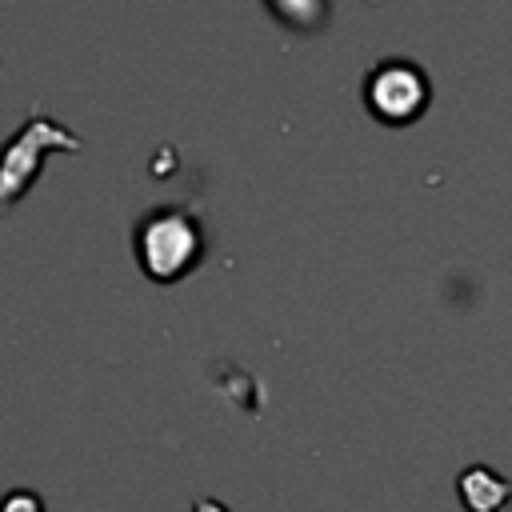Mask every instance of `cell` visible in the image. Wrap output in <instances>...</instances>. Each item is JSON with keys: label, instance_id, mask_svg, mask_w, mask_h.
<instances>
[{"label": "cell", "instance_id": "5b68a950", "mask_svg": "<svg viewBox=\"0 0 512 512\" xmlns=\"http://www.w3.org/2000/svg\"><path fill=\"white\" fill-rule=\"evenodd\" d=\"M0 512H44V500L28 488H12L0 496Z\"/></svg>", "mask_w": 512, "mask_h": 512}, {"label": "cell", "instance_id": "7a4b0ae2", "mask_svg": "<svg viewBox=\"0 0 512 512\" xmlns=\"http://www.w3.org/2000/svg\"><path fill=\"white\" fill-rule=\"evenodd\" d=\"M136 256L152 280H176L184 276L200 256V228L196 216L184 204L156 208L136 228Z\"/></svg>", "mask_w": 512, "mask_h": 512}, {"label": "cell", "instance_id": "6da1fadb", "mask_svg": "<svg viewBox=\"0 0 512 512\" xmlns=\"http://www.w3.org/2000/svg\"><path fill=\"white\" fill-rule=\"evenodd\" d=\"M48 148L80 152L84 140H80L68 124H60V120H52L48 112L36 108V112H28L24 124L0 144V208H12V204L28 192V184H32L36 172H40V156H44Z\"/></svg>", "mask_w": 512, "mask_h": 512}, {"label": "cell", "instance_id": "277c9868", "mask_svg": "<svg viewBox=\"0 0 512 512\" xmlns=\"http://www.w3.org/2000/svg\"><path fill=\"white\" fill-rule=\"evenodd\" d=\"M456 492H460L468 512H500L508 504V496H512V480L500 476L488 464H468L456 476Z\"/></svg>", "mask_w": 512, "mask_h": 512}, {"label": "cell", "instance_id": "3957f363", "mask_svg": "<svg viewBox=\"0 0 512 512\" xmlns=\"http://www.w3.org/2000/svg\"><path fill=\"white\" fill-rule=\"evenodd\" d=\"M364 96L380 120H412L428 100V80L412 60H380L368 72Z\"/></svg>", "mask_w": 512, "mask_h": 512}, {"label": "cell", "instance_id": "8992f818", "mask_svg": "<svg viewBox=\"0 0 512 512\" xmlns=\"http://www.w3.org/2000/svg\"><path fill=\"white\" fill-rule=\"evenodd\" d=\"M192 512H232V508L220 504V500H212V496H200V500L192 504Z\"/></svg>", "mask_w": 512, "mask_h": 512}]
</instances>
